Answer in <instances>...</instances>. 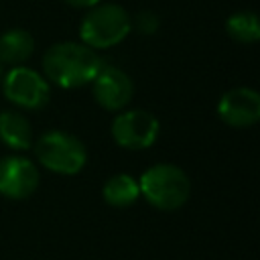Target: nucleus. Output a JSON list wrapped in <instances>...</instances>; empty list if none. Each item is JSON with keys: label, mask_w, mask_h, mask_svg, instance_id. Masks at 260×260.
<instances>
[{"label": "nucleus", "mask_w": 260, "mask_h": 260, "mask_svg": "<svg viewBox=\"0 0 260 260\" xmlns=\"http://www.w3.org/2000/svg\"><path fill=\"white\" fill-rule=\"evenodd\" d=\"M41 65L47 81L63 89H75L91 83L104 67V61L95 49L83 43L61 41L45 51Z\"/></svg>", "instance_id": "1"}, {"label": "nucleus", "mask_w": 260, "mask_h": 260, "mask_svg": "<svg viewBox=\"0 0 260 260\" xmlns=\"http://www.w3.org/2000/svg\"><path fill=\"white\" fill-rule=\"evenodd\" d=\"M140 195L160 211H175L183 207L191 195V181L187 173L173 162H158L148 167L138 179Z\"/></svg>", "instance_id": "2"}, {"label": "nucleus", "mask_w": 260, "mask_h": 260, "mask_svg": "<svg viewBox=\"0 0 260 260\" xmlns=\"http://www.w3.org/2000/svg\"><path fill=\"white\" fill-rule=\"evenodd\" d=\"M132 30V18L128 10L116 2H98L91 6L79 22L81 43L100 51L122 43Z\"/></svg>", "instance_id": "3"}, {"label": "nucleus", "mask_w": 260, "mask_h": 260, "mask_svg": "<svg viewBox=\"0 0 260 260\" xmlns=\"http://www.w3.org/2000/svg\"><path fill=\"white\" fill-rule=\"evenodd\" d=\"M30 148L35 150L41 167L57 175H77L87 162L85 144L63 130H49L41 134Z\"/></svg>", "instance_id": "4"}, {"label": "nucleus", "mask_w": 260, "mask_h": 260, "mask_svg": "<svg viewBox=\"0 0 260 260\" xmlns=\"http://www.w3.org/2000/svg\"><path fill=\"white\" fill-rule=\"evenodd\" d=\"M4 98L18 110H43L51 100V85L39 71L18 65L2 77Z\"/></svg>", "instance_id": "5"}, {"label": "nucleus", "mask_w": 260, "mask_h": 260, "mask_svg": "<svg viewBox=\"0 0 260 260\" xmlns=\"http://www.w3.org/2000/svg\"><path fill=\"white\" fill-rule=\"evenodd\" d=\"M160 132V124L154 114L146 110H122L112 120V138L126 150L150 148Z\"/></svg>", "instance_id": "6"}, {"label": "nucleus", "mask_w": 260, "mask_h": 260, "mask_svg": "<svg viewBox=\"0 0 260 260\" xmlns=\"http://www.w3.org/2000/svg\"><path fill=\"white\" fill-rule=\"evenodd\" d=\"M91 93L98 106L108 112H122L134 95V83L130 75L114 65H104L91 81Z\"/></svg>", "instance_id": "7"}, {"label": "nucleus", "mask_w": 260, "mask_h": 260, "mask_svg": "<svg viewBox=\"0 0 260 260\" xmlns=\"http://www.w3.org/2000/svg\"><path fill=\"white\" fill-rule=\"evenodd\" d=\"M37 165L20 154H8L0 158V195L6 199H26L39 187Z\"/></svg>", "instance_id": "8"}, {"label": "nucleus", "mask_w": 260, "mask_h": 260, "mask_svg": "<svg viewBox=\"0 0 260 260\" xmlns=\"http://www.w3.org/2000/svg\"><path fill=\"white\" fill-rule=\"evenodd\" d=\"M217 116L232 128H248L260 120V95L252 87H234L219 98Z\"/></svg>", "instance_id": "9"}, {"label": "nucleus", "mask_w": 260, "mask_h": 260, "mask_svg": "<svg viewBox=\"0 0 260 260\" xmlns=\"http://www.w3.org/2000/svg\"><path fill=\"white\" fill-rule=\"evenodd\" d=\"M0 140L10 150H28L32 146L30 120L18 110L0 112Z\"/></svg>", "instance_id": "10"}, {"label": "nucleus", "mask_w": 260, "mask_h": 260, "mask_svg": "<svg viewBox=\"0 0 260 260\" xmlns=\"http://www.w3.org/2000/svg\"><path fill=\"white\" fill-rule=\"evenodd\" d=\"M35 53V39L26 28H8L0 35V65H24Z\"/></svg>", "instance_id": "11"}, {"label": "nucleus", "mask_w": 260, "mask_h": 260, "mask_svg": "<svg viewBox=\"0 0 260 260\" xmlns=\"http://www.w3.org/2000/svg\"><path fill=\"white\" fill-rule=\"evenodd\" d=\"M104 201L112 207H130L140 197L138 181L128 173L112 175L102 187Z\"/></svg>", "instance_id": "12"}, {"label": "nucleus", "mask_w": 260, "mask_h": 260, "mask_svg": "<svg viewBox=\"0 0 260 260\" xmlns=\"http://www.w3.org/2000/svg\"><path fill=\"white\" fill-rule=\"evenodd\" d=\"M228 35L244 45L256 43L260 39V20L254 10H238L225 20Z\"/></svg>", "instance_id": "13"}, {"label": "nucleus", "mask_w": 260, "mask_h": 260, "mask_svg": "<svg viewBox=\"0 0 260 260\" xmlns=\"http://www.w3.org/2000/svg\"><path fill=\"white\" fill-rule=\"evenodd\" d=\"M160 26V18L154 10H140L132 18V28H136L140 35H154Z\"/></svg>", "instance_id": "14"}, {"label": "nucleus", "mask_w": 260, "mask_h": 260, "mask_svg": "<svg viewBox=\"0 0 260 260\" xmlns=\"http://www.w3.org/2000/svg\"><path fill=\"white\" fill-rule=\"evenodd\" d=\"M65 4H69V6H75V8H91V6H95L100 0H63Z\"/></svg>", "instance_id": "15"}, {"label": "nucleus", "mask_w": 260, "mask_h": 260, "mask_svg": "<svg viewBox=\"0 0 260 260\" xmlns=\"http://www.w3.org/2000/svg\"><path fill=\"white\" fill-rule=\"evenodd\" d=\"M0 75H2V65H0Z\"/></svg>", "instance_id": "16"}]
</instances>
